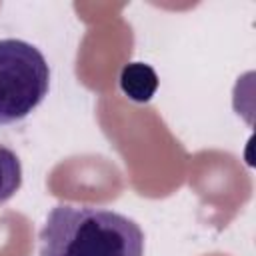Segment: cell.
Here are the masks:
<instances>
[{"instance_id":"6da1fadb","label":"cell","mask_w":256,"mask_h":256,"mask_svg":"<svg viewBox=\"0 0 256 256\" xmlns=\"http://www.w3.org/2000/svg\"><path fill=\"white\" fill-rule=\"evenodd\" d=\"M40 256H144L140 224L92 206H54L38 234Z\"/></svg>"},{"instance_id":"7a4b0ae2","label":"cell","mask_w":256,"mask_h":256,"mask_svg":"<svg viewBox=\"0 0 256 256\" xmlns=\"http://www.w3.org/2000/svg\"><path fill=\"white\" fill-rule=\"evenodd\" d=\"M50 88V66L44 54L18 38L0 40V126L30 116Z\"/></svg>"},{"instance_id":"3957f363","label":"cell","mask_w":256,"mask_h":256,"mask_svg":"<svg viewBox=\"0 0 256 256\" xmlns=\"http://www.w3.org/2000/svg\"><path fill=\"white\" fill-rule=\"evenodd\" d=\"M120 88L124 94L134 102H148L158 88V76L156 72L142 62H132L124 66L120 74Z\"/></svg>"},{"instance_id":"277c9868","label":"cell","mask_w":256,"mask_h":256,"mask_svg":"<svg viewBox=\"0 0 256 256\" xmlns=\"http://www.w3.org/2000/svg\"><path fill=\"white\" fill-rule=\"evenodd\" d=\"M22 186V164L14 150L0 144V206Z\"/></svg>"}]
</instances>
